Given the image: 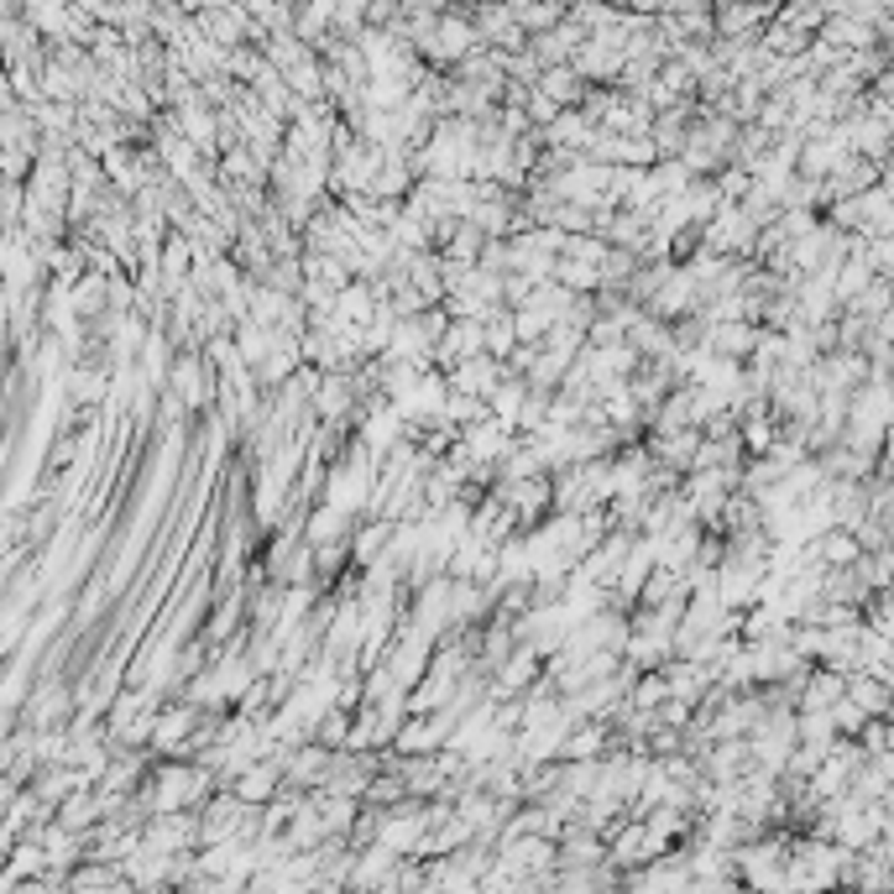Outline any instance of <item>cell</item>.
<instances>
[{
    "instance_id": "3957f363",
    "label": "cell",
    "mask_w": 894,
    "mask_h": 894,
    "mask_svg": "<svg viewBox=\"0 0 894 894\" xmlns=\"http://www.w3.org/2000/svg\"><path fill=\"white\" fill-rule=\"evenodd\" d=\"M346 403H350V393H346V382H340V377L319 382V414H340Z\"/></svg>"
},
{
    "instance_id": "277c9868",
    "label": "cell",
    "mask_w": 894,
    "mask_h": 894,
    "mask_svg": "<svg viewBox=\"0 0 894 894\" xmlns=\"http://www.w3.org/2000/svg\"><path fill=\"white\" fill-rule=\"evenodd\" d=\"M664 696H670V680L649 675V680H643V685H638V696H633V701H638V706H659V701H664Z\"/></svg>"
},
{
    "instance_id": "7a4b0ae2",
    "label": "cell",
    "mask_w": 894,
    "mask_h": 894,
    "mask_svg": "<svg viewBox=\"0 0 894 894\" xmlns=\"http://www.w3.org/2000/svg\"><path fill=\"white\" fill-rule=\"evenodd\" d=\"M272 785H278V769H272V763H251V774H241L236 795L251 806V801H267V795H272Z\"/></svg>"
},
{
    "instance_id": "6da1fadb",
    "label": "cell",
    "mask_w": 894,
    "mask_h": 894,
    "mask_svg": "<svg viewBox=\"0 0 894 894\" xmlns=\"http://www.w3.org/2000/svg\"><path fill=\"white\" fill-rule=\"evenodd\" d=\"M346 528H350V513L329 502V507H319V513H314V518L304 524V539L319 549V545H329V539H346Z\"/></svg>"
}]
</instances>
